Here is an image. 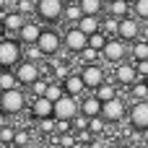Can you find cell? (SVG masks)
I'll return each instance as SVG.
<instances>
[{"mask_svg": "<svg viewBox=\"0 0 148 148\" xmlns=\"http://www.w3.org/2000/svg\"><path fill=\"white\" fill-rule=\"evenodd\" d=\"M26 104V96L21 91V86H13V88H5L3 96H0V109L5 114H18Z\"/></svg>", "mask_w": 148, "mask_h": 148, "instance_id": "6da1fadb", "label": "cell"}, {"mask_svg": "<svg viewBox=\"0 0 148 148\" xmlns=\"http://www.w3.org/2000/svg\"><path fill=\"white\" fill-rule=\"evenodd\" d=\"M36 16L42 21H60L65 16V0H36Z\"/></svg>", "mask_w": 148, "mask_h": 148, "instance_id": "7a4b0ae2", "label": "cell"}, {"mask_svg": "<svg viewBox=\"0 0 148 148\" xmlns=\"http://www.w3.org/2000/svg\"><path fill=\"white\" fill-rule=\"evenodd\" d=\"M21 44L18 39H3L0 42V65L3 68H13L21 62Z\"/></svg>", "mask_w": 148, "mask_h": 148, "instance_id": "3957f363", "label": "cell"}, {"mask_svg": "<svg viewBox=\"0 0 148 148\" xmlns=\"http://www.w3.org/2000/svg\"><path fill=\"white\" fill-rule=\"evenodd\" d=\"M125 55H127V42H125L122 36L109 39V42L104 44V49H101V57H104L107 62H122Z\"/></svg>", "mask_w": 148, "mask_h": 148, "instance_id": "277c9868", "label": "cell"}, {"mask_svg": "<svg viewBox=\"0 0 148 148\" xmlns=\"http://www.w3.org/2000/svg\"><path fill=\"white\" fill-rule=\"evenodd\" d=\"M78 109H81V104L75 101L73 94H65V96H60L55 101V117L57 120H73L78 114Z\"/></svg>", "mask_w": 148, "mask_h": 148, "instance_id": "5b68a950", "label": "cell"}, {"mask_svg": "<svg viewBox=\"0 0 148 148\" xmlns=\"http://www.w3.org/2000/svg\"><path fill=\"white\" fill-rule=\"evenodd\" d=\"M65 47H68L70 52H83V49L88 47V34L75 23L73 29L65 31Z\"/></svg>", "mask_w": 148, "mask_h": 148, "instance_id": "8992f818", "label": "cell"}, {"mask_svg": "<svg viewBox=\"0 0 148 148\" xmlns=\"http://www.w3.org/2000/svg\"><path fill=\"white\" fill-rule=\"evenodd\" d=\"M81 75H83V83H86V88H99V86L107 81V75H104V68H101V65H96V62H86V65L81 68Z\"/></svg>", "mask_w": 148, "mask_h": 148, "instance_id": "52a82bcc", "label": "cell"}, {"mask_svg": "<svg viewBox=\"0 0 148 148\" xmlns=\"http://www.w3.org/2000/svg\"><path fill=\"white\" fill-rule=\"evenodd\" d=\"M62 42H65V39H60V34H57V31H52V29H44L36 44L44 49V55H47V57H52V55H57V52H60Z\"/></svg>", "mask_w": 148, "mask_h": 148, "instance_id": "ba28073f", "label": "cell"}, {"mask_svg": "<svg viewBox=\"0 0 148 148\" xmlns=\"http://www.w3.org/2000/svg\"><path fill=\"white\" fill-rule=\"evenodd\" d=\"M16 75H18V83H21V86H31L42 73H39V65H36L34 60H29V62H18Z\"/></svg>", "mask_w": 148, "mask_h": 148, "instance_id": "9c48e42d", "label": "cell"}, {"mask_svg": "<svg viewBox=\"0 0 148 148\" xmlns=\"http://www.w3.org/2000/svg\"><path fill=\"white\" fill-rule=\"evenodd\" d=\"M101 114H104V120H107V122H120V120L125 117V101H122L120 96L107 99V101H104Z\"/></svg>", "mask_w": 148, "mask_h": 148, "instance_id": "30bf717a", "label": "cell"}, {"mask_svg": "<svg viewBox=\"0 0 148 148\" xmlns=\"http://www.w3.org/2000/svg\"><path fill=\"white\" fill-rule=\"evenodd\" d=\"M130 125H133L135 130H140V133L148 127V99L138 101V104L130 109Z\"/></svg>", "mask_w": 148, "mask_h": 148, "instance_id": "8fae6325", "label": "cell"}, {"mask_svg": "<svg viewBox=\"0 0 148 148\" xmlns=\"http://www.w3.org/2000/svg\"><path fill=\"white\" fill-rule=\"evenodd\" d=\"M42 31H44V29H42L39 23H34V21H26L16 36H18L23 44H36V42H39V36H42Z\"/></svg>", "mask_w": 148, "mask_h": 148, "instance_id": "7c38bea8", "label": "cell"}, {"mask_svg": "<svg viewBox=\"0 0 148 148\" xmlns=\"http://www.w3.org/2000/svg\"><path fill=\"white\" fill-rule=\"evenodd\" d=\"M31 114H34L36 120H42V117H55V101L47 99V96H36L34 104H31Z\"/></svg>", "mask_w": 148, "mask_h": 148, "instance_id": "4fadbf2b", "label": "cell"}, {"mask_svg": "<svg viewBox=\"0 0 148 148\" xmlns=\"http://www.w3.org/2000/svg\"><path fill=\"white\" fill-rule=\"evenodd\" d=\"M23 16H26V13H21V10H5V13H3V23H5V31L16 36V34L21 31V26L26 23V21H23Z\"/></svg>", "mask_w": 148, "mask_h": 148, "instance_id": "5bb4252c", "label": "cell"}, {"mask_svg": "<svg viewBox=\"0 0 148 148\" xmlns=\"http://www.w3.org/2000/svg\"><path fill=\"white\" fill-rule=\"evenodd\" d=\"M138 34H140V26H138V21L125 16V18L120 21V31H117V36H122L125 42H133Z\"/></svg>", "mask_w": 148, "mask_h": 148, "instance_id": "9a60e30c", "label": "cell"}, {"mask_svg": "<svg viewBox=\"0 0 148 148\" xmlns=\"http://www.w3.org/2000/svg\"><path fill=\"white\" fill-rule=\"evenodd\" d=\"M117 81L122 83V86H133L135 81H140V75H138V68H133V65H122V62H117Z\"/></svg>", "mask_w": 148, "mask_h": 148, "instance_id": "2e32d148", "label": "cell"}, {"mask_svg": "<svg viewBox=\"0 0 148 148\" xmlns=\"http://www.w3.org/2000/svg\"><path fill=\"white\" fill-rule=\"evenodd\" d=\"M101 109H104V101L99 99V96H81V112L83 114H88V117H96V114H101Z\"/></svg>", "mask_w": 148, "mask_h": 148, "instance_id": "e0dca14e", "label": "cell"}, {"mask_svg": "<svg viewBox=\"0 0 148 148\" xmlns=\"http://www.w3.org/2000/svg\"><path fill=\"white\" fill-rule=\"evenodd\" d=\"M62 83H65V91H68V94H73V96H81V94H83V88H86V83H83V75H81V73H70Z\"/></svg>", "mask_w": 148, "mask_h": 148, "instance_id": "ac0fdd59", "label": "cell"}, {"mask_svg": "<svg viewBox=\"0 0 148 148\" xmlns=\"http://www.w3.org/2000/svg\"><path fill=\"white\" fill-rule=\"evenodd\" d=\"M78 26L91 36V34H96V31H101V21H99V16H94V13H86L81 21H78Z\"/></svg>", "mask_w": 148, "mask_h": 148, "instance_id": "d6986e66", "label": "cell"}, {"mask_svg": "<svg viewBox=\"0 0 148 148\" xmlns=\"http://www.w3.org/2000/svg\"><path fill=\"white\" fill-rule=\"evenodd\" d=\"M83 16H86V13H83L81 3H68V5H65V16H62L65 21H73V23H78Z\"/></svg>", "mask_w": 148, "mask_h": 148, "instance_id": "ffe728a7", "label": "cell"}, {"mask_svg": "<svg viewBox=\"0 0 148 148\" xmlns=\"http://www.w3.org/2000/svg\"><path fill=\"white\" fill-rule=\"evenodd\" d=\"M130 52H133L135 60H148V39H138V42L130 47Z\"/></svg>", "mask_w": 148, "mask_h": 148, "instance_id": "44dd1931", "label": "cell"}, {"mask_svg": "<svg viewBox=\"0 0 148 148\" xmlns=\"http://www.w3.org/2000/svg\"><path fill=\"white\" fill-rule=\"evenodd\" d=\"M130 94L138 99V101H143L148 99V81H135L133 86H130Z\"/></svg>", "mask_w": 148, "mask_h": 148, "instance_id": "7402d4cb", "label": "cell"}, {"mask_svg": "<svg viewBox=\"0 0 148 148\" xmlns=\"http://www.w3.org/2000/svg\"><path fill=\"white\" fill-rule=\"evenodd\" d=\"M104 3H107V0H81V8H83V13H94V16H99L101 8H104Z\"/></svg>", "mask_w": 148, "mask_h": 148, "instance_id": "603a6c76", "label": "cell"}, {"mask_svg": "<svg viewBox=\"0 0 148 148\" xmlns=\"http://www.w3.org/2000/svg\"><path fill=\"white\" fill-rule=\"evenodd\" d=\"M109 13L117 16V18H125L127 16V0H112L109 3Z\"/></svg>", "mask_w": 148, "mask_h": 148, "instance_id": "cb8c5ba5", "label": "cell"}, {"mask_svg": "<svg viewBox=\"0 0 148 148\" xmlns=\"http://www.w3.org/2000/svg\"><path fill=\"white\" fill-rule=\"evenodd\" d=\"M13 86H21V83H18V75L10 73V70H5V73L0 75V88L5 91V88H13Z\"/></svg>", "mask_w": 148, "mask_h": 148, "instance_id": "d4e9b609", "label": "cell"}, {"mask_svg": "<svg viewBox=\"0 0 148 148\" xmlns=\"http://www.w3.org/2000/svg\"><path fill=\"white\" fill-rule=\"evenodd\" d=\"M96 96H99L101 101H107V99H114V96H117V91H114V86H112V83H107V81H104V83L96 88Z\"/></svg>", "mask_w": 148, "mask_h": 148, "instance_id": "484cf974", "label": "cell"}, {"mask_svg": "<svg viewBox=\"0 0 148 148\" xmlns=\"http://www.w3.org/2000/svg\"><path fill=\"white\" fill-rule=\"evenodd\" d=\"M52 75H55L57 81H65V78L70 75V68H68L65 62H60V60H55V68H52Z\"/></svg>", "mask_w": 148, "mask_h": 148, "instance_id": "4316f807", "label": "cell"}, {"mask_svg": "<svg viewBox=\"0 0 148 148\" xmlns=\"http://www.w3.org/2000/svg\"><path fill=\"white\" fill-rule=\"evenodd\" d=\"M104 114H96V117H91V122H88V130L94 133V135H101L104 133Z\"/></svg>", "mask_w": 148, "mask_h": 148, "instance_id": "83f0119b", "label": "cell"}, {"mask_svg": "<svg viewBox=\"0 0 148 148\" xmlns=\"http://www.w3.org/2000/svg\"><path fill=\"white\" fill-rule=\"evenodd\" d=\"M107 42H109V39H107L101 31H96V34H91V36H88V44H91L94 49H99V52L104 49V44H107Z\"/></svg>", "mask_w": 148, "mask_h": 148, "instance_id": "f1b7e54d", "label": "cell"}, {"mask_svg": "<svg viewBox=\"0 0 148 148\" xmlns=\"http://www.w3.org/2000/svg\"><path fill=\"white\" fill-rule=\"evenodd\" d=\"M47 88H49V83H47L42 75L31 83V94H34V96H44V94H47Z\"/></svg>", "mask_w": 148, "mask_h": 148, "instance_id": "f546056e", "label": "cell"}, {"mask_svg": "<svg viewBox=\"0 0 148 148\" xmlns=\"http://www.w3.org/2000/svg\"><path fill=\"white\" fill-rule=\"evenodd\" d=\"M65 94H68V91H62V86H60V83H49V88H47V94H44V96H47V99H52V101H57V99H60V96H65Z\"/></svg>", "mask_w": 148, "mask_h": 148, "instance_id": "4dcf8cb0", "label": "cell"}, {"mask_svg": "<svg viewBox=\"0 0 148 148\" xmlns=\"http://www.w3.org/2000/svg\"><path fill=\"white\" fill-rule=\"evenodd\" d=\"M120 21H122V18H117V16H112V13H109V18L104 21V31L117 34V31H120Z\"/></svg>", "mask_w": 148, "mask_h": 148, "instance_id": "1f68e13d", "label": "cell"}, {"mask_svg": "<svg viewBox=\"0 0 148 148\" xmlns=\"http://www.w3.org/2000/svg\"><path fill=\"white\" fill-rule=\"evenodd\" d=\"M96 57H101V52H99V49H94L91 44L81 52V60H86V62H96Z\"/></svg>", "mask_w": 148, "mask_h": 148, "instance_id": "d6a6232c", "label": "cell"}, {"mask_svg": "<svg viewBox=\"0 0 148 148\" xmlns=\"http://www.w3.org/2000/svg\"><path fill=\"white\" fill-rule=\"evenodd\" d=\"M55 125H57V117H42V120H39V130H42V133H52Z\"/></svg>", "mask_w": 148, "mask_h": 148, "instance_id": "836d02e7", "label": "cell"}, {"mask_svg": "<svg viewBox=\"0 0 148 148\" xmlns=\"http://www.w3.org/2000/svg\"><path fill=\"white\" fill-rule=\"evenodd\" d=\"M78 138H73L70 133H60V148H75Z\"/></svg>", "mask_w": 148, "mask_h": 148, "instance_id": "e575fe53", "label": "cell"}, {"mask_svg": "<svg viewBox=\"0 0 148 148\" xmlns=\"http://www.w3.org/2000/svg\"><path fill=\"white\" fill-rule=\"evenodd\" d=\"M88 122H91V117H88V114H83V112H81V117H78V114L73 117V127H75V130H86V127H88Z\"/></svg>", "mask_w": 148, "mask_h": 148, "instance_id": "d590c367", "label": "cell"}, {"mask_svg": "<svg viewBox=\"0 0 148 148\" xmlns=\"http://www.w3.org/2000/svg\"><path fill=\"white\" fill-rule=\"evenodd\" d=\"M16 10H21V13H36V3H31V0H18V3H16Z\"/></svg>", "mask_w": 148, "mask_h": 148, "instance_id": "8d00e7d4", "label": "cell"}, {"mask_svg": "<svg viewBox=\"0 0 148 148\" xmlns=\"http://www.w3.org/2000/svg\"><path fill=\"white\" fill-rule=\"evenodd\" d=\"M133 10L138 13V18H148V0H135Z\"/></svg>", "mask_w": 148, "mask_h": 148, "instance_id": "74e56055", "label": "cell"}, {"mask_svg": "<svg viewBox=\"0 0 148 148\" xmlns=\"http://www.w3.org/2000/svg\"><path fill=\"white\" fill-rule=\"evenodd\" d=\"M13 138H16V130L8 127V125H3V127H0V140H3V143H10Z\"/></svg>", "mask_w": 148, "mask_h": 148, "instance_id": "f35d334b", "label": "cell"}, {"mask_svg": "<svg viewBox=\"0 0 148 148\" xmlns=\"http://www.w3.org/2000/svg\"><path fill=\"white\" fill-rule=\"evenodd\" d=\"M13 143H16L18 148L26 146V143H29V133H26V130H18V133H16V138H13Z\"/></svg>", "mask_w": 148, "mask_h": 148, "instance_id": "ab89813d", "label": "cell"}, {"mask_svg": "<svg viewBox=\"0 0 148 148\" xmlns=\"http://www.w3.org/2000/svg\"><path fill=\"white\" fill-rule=\"evenodd\" d=\"M138 75H140V81H146V75H148V60H138Z\"/></svg>", "mask_w": 148, "mask_h": 148, "instance_id": "60d3db41", "label": "cell"}, {"mask_svg": "<svg viewBox=\"0 0 148 148\" xmlns=\"http://www.w3.org/2000/svg\"><path fill=\"white\" fill-rule=\"evenodd\" d=\"M57 130L60 133H68L70 130V120H57Z\"/></svg>", "mask_w": 148, "mask_h": 148, "instance_id": "b9f144b4", "label": "cell"}, {"mask_svg": "<svg viewBox=\"0 0 148 148\" xmlns=\"http://www.w3.org/2000/svg\"><path fill=\"white\" fill-rule=\"evenodd\" d=\"M91 148H104V138H101V135H96V138L91 140Z\"/></svg>", "mask_w": 148, "mask_h": 148, "instance_id": "7bdbcfd3", "label": "cell"}, {"mask_svg": "<svg viewBox=\"0 0 148 148\" xmlns=\"http://www.w3.org/2000/svg\"><path fill=\"white\" fill-rule=\"evenodd\" d=\"M140 39H148V26L143 29V31H140Z\"/></svg>", "mask_w": 148, "mask_h": 148, "instance_id": "ee69618b", "label": "cell"}, {"mask_svg": "<svg viewBox=\"0 0 148 148\" xmlns=\"http://www.w3.org/2000/svg\"><path fill=\"white\" fill-rule=\"evenodd\" d=\"M143 138H146V140H148V127H146V130H143Z\"/></svg>", "mask_w": 148, "mask_h": 148, "instance_id": "f6af8a7d", "label": "cell"}, {"mask_svg": "<svg viewBox=\"0 0 148 148\" xmlns=\"http://www.w3.org/2000/svg\"><path fill=\"white\" fill-rule=\"evenodd\" d=\"M107 3H112V0H107Z\"/></svg>", "mask_w": 148, "mask_h": 148, "instance_id": "bcb514c9", "label": "cell"}]
</instances>
